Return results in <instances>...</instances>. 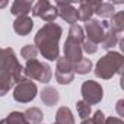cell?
Returning a JSON list of instances; mask_svg holds the SVG:
<instances>
[{"instance_id": "cell-1", "label": "cell", "mask_w": 124, "mask_h": 124, "mask_svg": "<svg viewBox=\"0 0 124 124\" xmlns=\"http://www.w3.org/2000/svg\"><path fill=\"white\" fill-rule=\"evenodd\" d=\"M23 67L12 48H0V96H5L16 83L25 80Z\"/></svg>"}, {"instance_id": "cell-2", "label": "cell", "mask_w": 124, "mask_h": 124, "mask_svg": "<svg viewBox=\"0 0 124 124\" xmlns=\"http://www.w3.org/2000/svg\"><path fill=\"white\" fill-rule=\"evenodd\" d=\"M61 35H63V28L58 23H45L42 28L38 29L34 38V45L44 58H47L48 61H54L60 57L58 41Z\"/></svg>"}, {"instance_id": "cell-3", "label": "cell", "mask_w": 124, "mask_h": 124, "mask_svg": "<svg viewBox=\"0 0 124 124\" xmlns=\"http://www.w3.org/2000/svg\"><path fill=\"white\" fill-rule=\"evenodd\" d=\"M124 57L118 51H108L104 57H101L95 64V76L104 80L112 79L115 75H123Z\"/></svg>"}, {"instance_id": "cell-4", "label": "cell", "mask_w": 124, "mask_h": 124, "mask_svg": "<svg viewBox=\"0 0 124 124\" xmlns=\"http://www.w3.org/2000/svg\"><path fill=\"white\" fill-rule=\"evenodd\" d=\"M85 39V32H83V28L79 26L78 23L75 25H70V29H69V35H67V39L64 42V58L67 61H70L72 64L78 63V61L83 57V51H82V42Z\"/></svg>"}, {"instance_id": "cell-5", "label": "cell", "mask_w": 124, "mask_h": 124, "mask_svg": "<svg viewBox=\"0 0 124 124\" xmlns=\"http://www.w3.org/2000/svg\"><path fill=\"white\" fill-rule=\"evenodd\" d=\"M23 73L26 79H35L41 83H48L53 78L51 67L47 63H42L39 60H28L23 67Z\"/></svg>"}, {"instance_id": "cell-6", "label": "cell", "mask_w": 124, "mask_h": 124, "mask_svg": "<svg viewBox=\"0 0 124 124\" xmlns=\"http://www.w3.org/2000/svg\"><path fill=\"white\" fill-rule=\"evenodd\" d=\"M109 28V23L108 21H98V19H91L85 23V28H83V32H85V38L89 39L91 42L99 45L104 39V35H105V31Z\"/></svg>"}, {"instance_id": "cell-7", "label": "cell", "mask_w": 124, "mask_h": 124, "mask_svg": "<svg viewBox=\"0 0 124 124\" xmlns=\"http://www.w3.org/2000/svg\"><path fill=\"white\" fill-rule=\"evenodd\" d=\"M37 93H38V88L31 79H25L19 82L13 88V99L19 104H28L34 101Z\"/></svg>"}, {"instance_id": "cell-8", "label": "cell", "mask_w": 124, "mask_h": 124, "mask_svg": "<svg viewBox=\"0 0 124 124\" xmlns=\"http://www.w3.org/2000/svg\"><path fill=\"white\" fill-rule=\"evenodd\" d=\"M80 93H82V101H85L89 105L99 104L104 98V89H102L101 83H98L95 80H85L82 83Z\"/></svg>"}, {"instance_id": "cell-9", "label": "cell", "mask_w": 124, "mask_h": 124, "mask_svg": "<svg viewBox=\"0 0 124 124\" xmlns=\"http://www.w3.org/2000/svg\"><path fill=\"white\" fill-rule=\"evenodd\" d=\"M32 15L35 18H41L42 21H45L47 23L54 22L58 18V10L54 5H51L47 0H39L32 6Z\"/></svg>"}, {"instance_id": "cell-10", "label": "cell", "mask_w": 124, "mask_h": 124, "mask_svg": "<svg viewBox=\"0 0 124 124\" xmlns=\"http://www.w3.org/2000/svg\"><path fill=\"white\" fill-rule=\"evenodd\" d=\"M55 79L60 85H70L75 79L73 64L67 61L64 57L57 58V66H55Z\"/></svg>"}, {"instance_id": "cell-11", "label": "cell", "mask_w": 124, "mask_h": 124, "mask_svg": "<svg viewBox=\"0 0 124 124\" xmlns=\"http://www.w3.org/2000/svg\"><path fill=\"white\" fill-rule=\"evenodd\" d=\"M54 6H55V8H57V10H58V16L63 19V21H66L67 23L75 25V23L79 21V19H78V9H75L72 3L55 2V5H54Z\"/></svg>"}, {"instance_id": "cell-12", "label": "cell", "mask_w": 124, "mask_h": 124, "mask_svg": "<svg viewBox=\"0 0 124 124\" xmlns=\"http://www.w3.org/2000/svg\"><path fill=\"white\" fill-rule=\"evenodd\" d=\"M32 28H34V21L29 16H18L13 22V31L21 37L29 35Z\"/></svg>"}, {"instance_id": "cell-13", "label": "cell", "mask_w": 124, "mask_h": 124, "mask_svg": "<svg viewBox=\"0 0 124 124\" xmlns=\"http://www.w3.org/2000/svg\"><path fill=\"white\" fill-rule=\"evenodd\" d=\"M39 96H41V102H42L44 105H47V107H54V105H57L58 101H60V93H58V91H57L55 88H53V86H45V88L41 91Z\"/></svg>"}, {"instance_id": "cell-14", "label": "cell", "mask_w": 124, "mask_h": 124, "mask_svg": "<svg viewBox=\"0 0 124 124\" xmlns=\"http://www.w3.org/2000/svg\"><path fill=\"white\" fill-rule=\"evenodd\" d=\"M96 5H98V2H89V0L88 2H80L79 3V9H78V19H80L83 22L91 21Z\"/></svg>"}, {"instance_id": "cell-15", "label": "cell", "mask_w": 124, "mask_h": 124, "mask_svg": "<svg viewBox=\"0 0 124 124\" xmlns=\"http://www.w3.org/2000/svg\"><path fill=\"white\" fill-rule=\"evenodd\" d=\"M32 2H28V0H16V2L12 3L10 8V13L13 16H28V13L32 10Z\"/></svg>"}, {"instance_id": "cell-16", "label": "cell", "mask_w": 124, "mask_h": 124, "mask_svg": "<svg viewBox=\"0 0 124 124\" xmlns=\"http://www.w3.org/2000/svg\"><path fill=\"white\" fill-rule=\"evenodd\" d=\"M55 124H75V117L67 107H60L55 112Z\"/></svg>"}, {"instance_id": "cell-17", "label": "cell", "mask_w": 124, "mask_h": 124, "mask_svg": "<svg viewBox=\"0 0 124 124\" xmlns=\"http://www.w3.org/2000/svg\"><path fill=\"white\" fill-rule=\"evenodd\" d=\"M118 41H120V34H117V32H114L111 28H108V29L105 31L104 39H102V42H101V48H104V50H111V48H114V47L118 44Z\"/></svg>"}, {"instance_id": "cell-18", "label": "cell", "mask_w": 124, "mask_h": 124, "mask_svg": "<svg viewBox=\"0 0 124 124\" xmlns=\"http://www.w3.org/2000/svg\"><path fill=\"white\" fill-rule=\"evenodd\" d=\"M23 117L28 124H41V121L44 118V112L38 107H31L23 112Z\"/></svg>"}, {"instance_id": "cell-19", "label": "cell", "mask_w": 124, "mask_h": 124, "mask_svg": "<svg viewBox=\"0 0 124 124\" xmlns=\"http://www.w3.org/2000/svg\"><path fill=\"white\" fill-rule=\"evenodd\" d=\"M93 13H96L98 16H101V18H104L105 21L108 19V18H111L114 13H115V10H114V3H108V2H98V5H96V8H95V12Z\"/></svg>"}, {"instance_id": "cell-20", "label": "cell", "mask_w": 124, "mask_h": 124, "mask_svg": "<svg viewBox=\"0 0 124 124\" xmlns=\"http://www.w3.org/2000/svg\"><path fill=\"white\" fill-rule=\"evenodd\" d=\"M109 23V28L117 32V34H121L124 31V10H120V12H115L112 16H111V21L108 22Z\"/></svg>"}, {"instance_id": "cell-21", "label": "cell", "mask_w": 124, "mask_h": 124, "mask_svg": "<svg viewBox=\"0 0 124 124\" xmlns=\"http://www.w3.org/2000/svg\"><path fill=\"white\" fill-rule=\"evenodd\" d=\"M93 64H92V60L91 58H86V57H82L78 63L73 64V72L75 75H88L91 70H92Z\"/></svg>"}, {"instance_id": "cell-22", "label": "cell", "mask_w": 124, "mask_h": 124, "mask_svg": "<svg viewBox=\"0 0 124 124\" xmlns=\"http://www.w3.org/2000/svg\"><path fill=\"white\" fill-rule=\"evenodd\" d=\"M0 124H28L25 117H23V112H19V111H12L6 118L0 120Z\"/></svg>"}, {"instance_id": "cell-23", "label": "cell", "mask_w": 124, "mask_h": 124, "mask_svg": "<svg viewBox=\"0 0 124 124\" xmlns=\"http://www.w3.org/2000/svg\"><path fill=\"white\" fill-rule=\"evenodd\" d=\"M76 109H78V114L82 120H88L91 117V112H92L91 105L86 104L85 101H78L76 102Z\"/></svg>"}, {"instance_id": "cell-24", "label": "cell", "mask_w": 124, "mask_h": 124, "mask_svg": "<svg viewBox=\"0 0 124 124\" xmlns=\"http://www.w3.org/2000/svg\"><path fill=\"white\" fill-rule=\"evenodd\" d=\"M37 54H38V50L35 48V45H31V44L23 45L22 50H21V55H22V58H25L26 61H28V60H35V58H37Z\"/></svg>"}, {"instance_id": "cell-25", "label": "cell", "mask_w": 124, "mask_h": 124, "mask_svg": "<svg viewBox=\"0 0 124 124\" xmlns=\"http://www.w3.org/2000/svg\"><path fill=\"white\" fill-rule=\"evenodd\" d=\"M82 51H85L86 54H95L96 51H98V45L96 44H93V42H91L89 39H83V42H82Z\"/></svg>"}, {"instance_id": "cell-26", "label": "cell", "mask_w": 124, "mask_h": 124, "mask_svg": "<svg viewBox=\"0 0 124 124\" xmlns=\"http://www.w3.org/2000/svg\"><path fill=\"white\" fill-rule=\"evenodd\" d=\"M105 114L101 111V109H96L95 112H93V115L89 118L91 120V123L92 124H105Z\"/></svg>"}, {"instance_id": "cell-27", "label": "cell", "mask_w": 124, "mask_h": 124, "mask_svg": "<svg viewBox=\"0 0 124 124\" xmlns=\"http://www.w3.org/2000/svg\"><path fill=\"white\" fill-rule=\"evenodd\" d=\"M105 124H124V121L120 117H107Z\"/></svg>"}, {"instance_id": "cell-28", "label": "cell", "mask_w": 124, "mask_h": 124, "mask_svg": "<svg viewBox=\"0 0 124 124\" xmlns=\"http://www.w3.org/2000/svg\"><path fill=\"white\" fill-rule=\"evenodd\" d=\"M123 105H124V101H123V99H120V101L117 102V112H118V115H120V117H123V115H124Z\"/></svg>"}, {"instance_id": "cell-29", "label": "cell", "mask_w": 124, "mask_h": 124, "mask_svg": "<svg viewBox=\"0 0 124 124\" xmlns=\"http://www.w3.org/2000/svg\"><path fill=\"white\" fill-rule=\"evenodd\" d=\"M8 6V0H3V2H0V9H3Z\"/></svg>"}, {"instance_id": "cell-30", "label": "cell", "mask_w": 124, "mask_h": 124, "mask_svg": "<svg viewBox=\"0 0 124 124\" xmlns=\"http://www.w3.org/2000/svg\"><path fill=\"white\" fill-rule=\"evenodd\" d=\"M80 124H92V123H91V120L88 118V120H82V123H80Z\"/></svg>"}, {"instance_id": "cell-31", "label": "cell", "mask_w": 124, "mask_h": 124, "mask_svg": "<svg viewBox=\"0 0 124 124\" xmlns=\"http://www.w3.org/2000/svg\"><path fill=\"white\" fill-rule=\"evenodd\" d=\"M53 124H55V123H53Z\"/></svg>"}]
</instances>
